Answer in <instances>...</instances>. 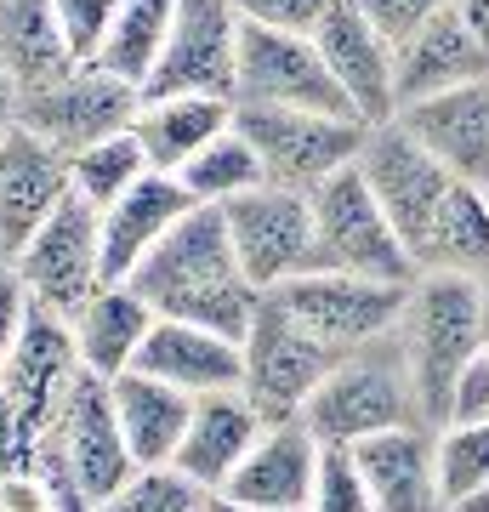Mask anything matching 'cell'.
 I'll return each mask as SVG.
<instances>
[{"label":"cell","instance_id":"cell-37","mask_svg":"<svg viewBox=\"0 0 489 512\" xmlns=\"http://www.w3.org/2000/svg\"><path fill=\"white\" fill-rule=\"evenodd\" d=\"M245 23H262V29H290V35H313L325 12L336 0H234Z\"/></svg>","mask_w":489,"mask_h":512},{"label":"cell","instance_id":"cell-43","mask_svg":"<svg viewBox=\"0 0 489 512\" xmlns=\"http://www.w3.org/2000/svg\"><path fill=\"white\" fill-rule=\"evenodd\" d=\"M484 325H489V279H484Z\"/></svg>","mask_w":489,"mask_h":512},{"label":"cell","instance_id":"cell-10","mask_svg":"<svg viewBox=\"0 0 489 512\" xmlns=\"http://www.w3.org/2000/svg\"><path fill=\"white\" fill-rule=\"evenodd\" d=\"M342 348H330L325 336H313L279 296H262L256 325L245 336V393L256 399V410L268 421H302L308 399L325 387V376L336 370Z\"/></svg>","mask_w":489,"mask_h":512},{"label":"cell","instance_id":"cell-3","mask_svg":"<svg viewBox=\"0 0 489 512\" xmlns=\"http://www.w3.org/2000/svg\"><path fill=\"white\" fill-rule=\"evenodd\" d=\"M399 330H404L410 370H416V387H421V410H427L433 427H444L461 370L489 348L484 279L450 274V268H421L416 285H410V308H404Z\"/></svg>","mask_w":489,"mask_h":512},{"label":"cell","instance_id":"cell-19","mask_svg":"<svg viewBox=\"0 0 489 512\" xmlns=\"http://www.w3.org/2000/svg\"><path fill=\"white\" fill-rule=\"evenodd\" d=\"M194 194L177 171H148L103 211V274L109 279H131L148 262V251L194 211Z\"/></svg>","mask_w":489,"mask_h":512},{"label":"cell","instance_id":"cell-31","mask_svg":"<svg viewBox=\"0 0 489 512\" xmlns=\"http://www.w3.org/2000/svg\"><path fill=\"white\" fill-rule=\"evenodd\" d=\"M182 183H188V194L205 205H228L239 200V194H251V188L268 183V165H262V154H256V143L239 131V120L222 137H211V143L194 154V160L177 171Z\"/></svg>","mask_w":489,"mask_h":512},{"label":"cell","instance_id":"cell-20","mask_svg":"<svg viewBox=\"0 0 489 512\" xmlns=\"http://www.w3.org/2000/svg\"><path fill=\"white\" fill-rule=\"evenodd\" d=\"M376 512H427L438 501V427L433 421H404V427H381L370 439L353 444Z\"/></svg>","mask_w":489,"mask_h":512},{"label":"cell","instance_id":"cell-25","mask_svg":"<svg viewBox=\"0 0 489 512\" xmlns=\"http://www.w3.org/2000/svg\"><path fill=\"white\" fill-rule=\"evenodd\" d=\"M114 382V410H120V427H126L131 450L143 467H160L182 450V433H188V421H194V393L177 382H165L154 370H120L109 376Z\"/></svg>","mask_w":489,"mask_h":512},{"label":"cell","instance_id":"cell-23","mask_svg":"<svg viewBox=\"0 0 489 512\" xmlns=\"http://www.w3.org/2000/svg\"><path fill=\"white\" fill-rule=\"evenodd\" d=\"M268 433V416L256 410V399L245 387H222V393H200L194 404V421L182 433V450L171 461L188 467V473L211 484V490H228V478L239 473V461L251 456V444Z\"/></svg>","mask_w":489,"mask_h":512},{"label":"cell","instance_id":"cell-21","mask_svg":"<svg viewBox=\"0 0 489 512\" xmlns=\"http://www.w3.org/2000/svg\"><path fill=\"white\" fill-rule=\"evenodd\" d=\"M137 370H154V376L188 387L200 399V393H222V387H245V342L211 325H194V319H165L160 313L143 353H137Z\"/></svg>","mask_w":489,"mask_h":512},{"label":"cell","instance_id":"cell-29","mask_svg":"<svg viewBox=\"0 0 489 512\" xmlns=\"http://www.w3.org/2000/svg\"><path fill=\"white\" fill-rule=\"evenodd\" d=\"M421 268H450V274L489 279V188L484 183H461L455 177L450 200L438 211Z\"/></svg>","mask_w":489,"mask_h":512},{"label":"cell","instance_id":"cell-8","mask_svg":"<svg viewBox=\"0 0 489 512\" xmlns=\"http://www.w3.org/2000/svg\"><path fill=\"white\" fill-rule=\"evenodd\" d=\"M239 131L256 143L268 183L279 188H302L313 194L319 183H330L336 171L359 160L364 126L359 114H325V109H273V103H239Z\"/></svg>","mask_w":489,"mask_h":512},{"label":"cell","instance_id":"cell-34","mask_svg":"<svg viewBox=\"0 0 489 512\" xmlns=\"http://www.w3.org/2000/svg\"><path fill=\"white\" fill-rule=\"evenodd\" d=\"M114 507L120 512H200V507H222V495L211 484H200L188 467L160 461V467H137V478L120 490Z\"/></svg>","mask_w":489,"mask_h":512},{"label":"cell","instance_id":"cell-15","mask_svg":"<svg viewBox=\"0 0 489 512\" xmlns=\"http://www.w3.org/2000/svg\"><path fill=\"white\" fill-rule=\"evenodd\" d=\"M239 103H273V109H325L353 114L347 92L336 86L325 52L313 35L262 29L245 23V52H239Z\"/></svg>","mask_w":489,"mask_h":512},{"label":"cell","instance_id":"cell-27","mask_svg":"<svg viewBox=\"0 0 489 512\" xmlns=\"http://www.w3.org/2000/svg\"><path fill=\"white\" fill-rule=\"evenodd\" d=\"M80 57L69 46V29L57 18V0H0V74L6 92L46 86L69 74Z\"/></svg>","mask_w":489,"mask_h":512},{"label":"cell","instance_id":"cell-28","mask_svg":"<svg viewBox=\"0 0 489 512\" xmlns=\"http://www.w3.org/2000/svg\"><path fill=\"white\" fill-rule=\"evenodd\" d=\"M234 114H239V103H228V97H200V92L143 97L131 131L143 137L154 171H182L211 137H222V131L234 126Z\"/></svg>","mask_w":489,"mask_h":512},{"label":"cell","instance_id":"cell-11","mask_svg":"<svg viewBox=\"0 0 489 512\" xmlns=\"http://www.w3.org/2000/svg\"><path fill=\"white\" fill-rule=\"evenodd\" d=\"M222 211H228V228H234L239 268H245L262 291H279V285H290V279L325 268L313 194L262 183V188H251V194L228 200Z\"/></svg>","mask_w":489,"mask_h":512},{"label":"cell","instance_id":"cell-30","mask_svg":"<svg viewBox=\"0 0 489 512\" xmlns=\"http://www.w3.org/2000/svg\"><path fill=\"white\" fill-rule=\"evenodd\" d=\"M171 23H177V0H126L97 63L114 69L120 80H131V86H148V74L160 69V52L171 40Z\"/></svg>","mask_w":489,"mask_h":512},{"label":"cell","instance_id":"cell-12","mask_svg":"<svg viewBox=\"0 0 489 512\" xmlns=\"http://www.w3.org/2000/svg\"><path fill=\"white\" fill-rule=\"evenodd\" d=\"M359 165H364V177H370V188H376V200L387 205V217L399 222L404 245L421 262L427 234H433L438 211H444V200H450V188H455V171L404 126L399 114L370 126V137L359 148Z\"/></svg>","mask_w":489,"mask_h":512},{"label":"cell","instance_id":"cell-41","mask_svg":"<svg viewBox=\"0 0 489 512\" xmlns=\"http://www.w3.org/2000/svg\"><path fill=\"white\" fill-rule=\"evenodd\" d=\"M455 12H461V18L472 23V29H478V35L489 40V0H450Z\"/></svg>","mask_w":489,"mask_h":512},{"label":"cell","instance_id":"cell-39","mask_svg":"<svg viewBox=\"0 0 489 512\" xmlns=\"http://www.w3.org/2000/svg\"><path fill=\"white\" fill-rule=\"evenodd\" d=\"M450 421H489V348L461 370L455 399H450ZM450 421H444V427H450Z\"/></svg>","mask_w":489,"mask_h":512},{"label":"cell","instance_id":"cell-13","mask_svg":"<svg viewBox=\"0 0 489 512\" xmlns=\"http://www.w3.org/2000/svg\"><path fill=\"white\" fill-rule=\"evenodd\" d=\"M239 52H245V18L234 0H177V23L143 97L200 92L239 103Z\"/></svg>","mask_w":489,"mask_h":512},{"label":"cell","instance_id":"cell-18","mask_svg":"<svg viewBox=\"0 0 489 512\" xmlns=\"http://www.w3.org/2000/svg\"><path fill=\"white\" fill-rule=\"evenodd\" d=\"M319 433L308 421H268V433L251 444L239 473L222 490V507H256V512H296L313 507L319 495Z\"/></svg>","mask_w":489,"mask_h":512},{"label":"cell","instance_id":"cell-38","mask_svg":"<svg viewBox=\"0 0 489 512\" xmlns=\"http://www.w3.org/2000/svg\"><path fill=\"white\" fill-rule=\"evenodd\" d=\"M353 6H359L364 18L376 23L381 35L393 40V46H404V40L416 35L427 18H438L450 0H353Z\"/></svg>","mask_w":489,"mask_h":512},{"label":"cell","instance_id":"cell-40","mask_svg":"<svg viewBox=\"0 0 489 512\" xmlns=\"http://www.w3.org/2000/svg\"><path fill=\"white\" fill-rule=\"evenodd\" d=\"M0 501L6 512H52V495L35 473H0Z\"/></svg>","mask_w":489,"mask_h":512},{"label":"cell","instance_id":"cell-17","mask_svg":"<svg viewBox=\"0 0 489 512\" xmlns=\"http://www.w3.org/2000/svg\"><path fill=\"white\" fill-rule=\"evenodd\" d=\"M313 40H319L336 86L347 92V103L364 126H381V120L399 114V46L364 18L353 0H336L325 23L313 29Z\"/></svg>","mask_w":489,"mask_h":512},{"label":"cell","instance_id":"cell-16","mask_svg":"<svg viewBox=\"0 0 489 512\" xmlns=\"http://www.w3.org/2000/svg\"><path fill=\"white\" fill-rule=\"evenodd\" d=\"M74 188V160L40 131L6 120L0 137V251L6 262L35 239V228L69 200Z\"/></svg>","mask_w":489,"mask_h":512},{"label":"cell","instance_id":"cell-26","mask_svg":"<svg viewBox=\"0 0 489 512\" xmlns=\"http://www.w3.org/2000/svg\"><path fill=\"white\" fill-rule=\"evenodd\" d=\"M154 319H160L154 302H148L131 279H109L86 308L74 313L69 325H74V342H80L86 370H97V376H120V370L137 365V353H143Z\"/></svg>","mask_w":489,"mask_h":512},{"label":"cell","instance_id":"cell-24","mask_svg":"<svg viewBox=\"0 0 489 512\" xmlns=\"http://www.w3.org/2000/svg\"><path fill=\"white\" fill-rule=\"evenodd\" d=\"M399 120L450 165L461 183L489 188V80H472V86H450V92H433V97H421V103H404Z\"/></svg>","mask_w":489,"mask_h":512},{"label":"cell","instance_id":"cell-22","mask_svg":"<svg viewBox=\"0 0 489 512\" xmlns=\"http://www.w3.org/2000/svg\"><path fill=\"white\" fill-rule=\"evenodd\" d=\"M472 80H489V40L455 6L427 18L399 46V109L450 86H472Z\"/></svg>","mask_w":489,"mask_h":512},{"label":"cell","instance_id":"cell-1","mask_svg":"<svg viewBox=\"0 0 489 512\" xmlns=\"http://www.w3.org/2000/svg\"><path fill=\"white\" fill-rule=\"evenodd\" d=\"M131 285L154 302L165 319H194L222 336H251L256 308H262V285L239 268L234 228L222 205H194L171 234L148 251V262L131 274Z\"/></svg>","mask_w":489,"mask_h":512},{"label":"cell","instance_id":"cell-2","mask_svg":"<svg viewBox=\"0 0 489 512\" xmlns=\"http://www.w3.org/2000/svg\"><path fill=\"white\" fill-rule=\"evenodd\" d=\"M137 450H131L120 410H114V382L97 370H80L69 399L57 404L52 427L35 444V478L46 484L57 512L114 507L120 490L137 478Z\"/></svg>","mask_w":489,"mask_h":512},{"label":"cell","instance_id":"cell-35","mask_svg":"<svg viewBox=\"0 0 489 512\" xmlns=\"http://www.w3.org/2000/svg\"><path fill=\"white\" fill-rule=\"evenodd\" d=\"M313 507H325V512H370L376 507L353 444H325L319 450V495H313Z\"/></svg>","mask_w":489,"mask_h":512},{"label":"cell","instance_id":"cell-6","mask_svg":"<svg viewBox=\"0 0 489 512\" xmlns=\"http://www.w3.org/2000/svg\"><path fill=\"white\" fill-rule=\"evenodd\" d=\"M313 217H319L325 268H347V274H364V279H393V285H410L421 274L416 251L404 245L399 222L387 217V205L376 200V188H370L359 160L313 188Z\"/></svg>","mask_w":489,"mask_h":512},{"label":"cell","instance_id":"cell-7","mask_svg":"<svg viewBox=\"0 0 489 512\" xmlns=\"http://www.w3.org/2000/svg\"><path fill=\"white\" fill-rule=\"evenodd\" d=\"M143 109V86L120 80L114 69H103L97 57L74 63L69 74H57L46 86L29 92H6V120L40 131L46 143H57L63 154H80L109 131H126Z\"/></svg>","mask_w":489,"mask_h":512},{"label":"cell","instance_id":"cell-4","mask_svg":"<svg viewBox=\"0 0 489 512\" xmlns=\"http://www.w3.org/2000/svg\"><path fill=\"white\" fill-rule=\"evenodd\" d=\"M86 370L74 325L46 302H29L18 325L6 330V376H0V404H6V473H35V444L52 427L57 404L69 399L74 376Z\"/></svg>","mask_w":489,"mask_h":512},{"label":"cell","instance_id":"cell-9","mask_svg":"<svg viewBox=\"0 0 489 512\" xmlns=\"http://www.w3.org/2000/svg\"><path fill=\"white\" fill-rule=\"evenodd\" d=\"M6 268L29 285L35 302L74 319L91 296L109 285V274H103V205H91L80 188H69V200L40 222L35 239Z\"/></svg>","mask_w":489,"mask_h":512},{"label":"cell","instance_id":"cell-5","mask_svg":"<svg viewBox=\"0 0 489 512\" xmlns=\"http://www.w3.org/2000/svg\"><path fill=\"white\" fill-rule=\"evenodd\" d=\"M302 421L319 433V444H359L370 433H381V427L427 421L416 370H410V348H404V330L393 325L376 342L347 348L336 359V370L325 376V387L308 399Z\"/></svg>","mask_w":489,"mask_h":512},{"label":"cell","instance_id":"cell-33","mask_svg":"<svg viewBox=\"0 0 489 512\" xmlns=\"http://www.w3.org/2000/svg\"><path fill=\"white\" fill-rule=\"evenodd\" d=\"M489 484V421H450L438 427V501L472 507Z\"/></svg>","mask_w":489,"mask_h":512},{"label":"cell","instance_id":"cell-36","mask_svg":"<svg viewBox=\"0 0 489 512\" xmlns=\"http://www.w3.org/2000/svg\"><path fill=\"white\" fill-rule=\"evenodd\" d=\"M120 6H126V0H57V18L69 29V46H74L80 63H91V57L103 52V40H109Z\"/></svg>","mask_w":489,"mask_h":512},{"label":"cell","instance_id":"cell-14","mask_svg":"<svg viewBox=\"0 0 489 512\" xmlns=\"http://www.w3.org/2000/svg\"><path fill=\"white\" fill-rule=\"evenodd\" d=\"M416 285V279H410ZM410 285H393V279H364L347 274V268H319V274H302L279 285V302H285L313 336H325L330 348H364L404 319L410 308Z\"/></svg>","mask_w":489,"mask_h":512},{"label":"cell","instance_id":"cell-42","mask_svg":"<svg viewBox=\"0 0 489 512\" xmlns=\"http://www.w3.org/2000/svg\"><path fill=\"white\" fill-rule=\"evenodd\" d=\"M472 512H489V484H484L478 495H472Z\"/></svg>","mask_w":489,"mask_h":512},{"label":"cell","instance_id":"cell-32","mask_svg":"<svg viewBox=\"0 0 489 512\" xmlns=\"http://www.w3.org/2000/svg\"><path fill=\"white\" fill-rule=\"evenodd\" d=\"M74 160V188L86 194L91 205H103L109 211L120 194H126L137 177H148L154 165H148V148L137 131H109V137H97L91 148H80V154H69Z\"/></svg>","mask_w":489,"mask_h":512}]
</instances>
